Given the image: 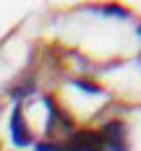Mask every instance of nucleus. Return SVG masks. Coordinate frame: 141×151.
Instances as JSON below:
<instances>
[{"label": "nucleus", "instance_id": "nucleus-1", "mask_svg": "<svg viewBox=\"0 0 141 151\" xmlns=\"http://www.w3.org/2000/svg\"><path fill=\"white\" fill-rule=\"evenodd\" d=\"M65 151H105L102 130H73L63 143Z\"/></svg>", "mask_w": 141, "mask_h": 151}, {"label": "nucleus", "instance_id": "nucleus-2", "mask_svg": "<svg viewBox=\"0 0 141 151\" xmlns=\"http://www.w3.org/2000/svg\"><path fill=\"white\" fill-rule=\"evenodd\" d=\"M102 136H105V149L112 151H128V133H125V125L120 120H112L102 128Z\"/></svg>", "mask_w": 141, "mask_h": 151}, {"label": "nucleus", "instance_id": "nucleus-3", "mask_svg": "<svg viewBox=\"0 0 141 151\" xmlns=\"http://www.w3.org/2000/svg\"><path fill=\"white\" fill-rule=\"evenodd\" d=\"M45 104L50 107V125H47V133H60V136H71L73 133V122H71V117H65L60 109L55 107V102L52 99H45Z\"/></svg>", "mask_w": 141, "mask_h": 151}, {"label": "nucleus", "instance_id": "nucleus-4", "mask_svg": "<svg viewBox=\"0 0 141 151\" xmlns=\"http://www.w3.org/2000/svg\"><path fill=\"white\" fill-rule=\"evenodd\" d=\"M11 136H13L16 146H29L31 136H29V125L24 122V115H21V107H16L13 115H11Z\"/></svg>", "mask_w": 141, "mask_h": 151}, {"label": "nucleus", "instance_id": "nucleus-5", "mask_svg": "<svg viewBox=\"0 0 141 151\" xmlns=\"http://www.w3.org/2000/svg\"><path fill=\"white\" fill-rule=\"evenodd\" d=\"M73 86L84 89L86 94H99V86H94V83H89V81H81V78H76V81H73Z\"/></svg>", "mask_w": 141, "mask_h": 151}, {"label": "nucleus", "instance_id": "nucleus-6", "mask_svg": "<svg viewBox=\"0 0 141 151\" xmlns=\"http://www.w3.org/2000/svg\"><path fill=\"white\" fill-rule=\"evenodd\" d=\"M37 151H65L60 143H37Z\"/></svg>", "mask_w": 141, "mask_h": 151}]
</instances>
